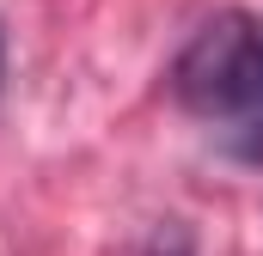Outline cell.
<instances>
[{"instance_id":"3957f363","label":"cell","mask_w":263,"mask_h":256,"mask_svg":"<svg viewBox=\"0 0 263 256\" xmlns=\"http://www.w3.org/2000/svg\"><path fill=\"white\" fill-rule=\"evenodd\" d=\"M135 256H196V238H190L178 220H165V226H159V232H153Z\"/></svg>"},{"instance_id":"7a4b0ae2","label":"cell","mask_w":263,"mask_h":256,"mask_svg":"<svg viewBox=\"0 0 263 256\" xmlns=\"http://www.w3.org/2000/svg\"><path fill=\"white\" fill-rule=\"evenodd\" d=\"M227 153H233L239 165H263V110H251L245 122L227 128Z\"/></svg>"},{"instance_id":"6da1fadb","label":"cell","mask_w":263,"mask_h":256,"mask_svg":"<svg viewBox=\"0 0 263 256\" xmlns=\"http://www.w3.org/2000/svg\"><path fill=\"white\" fill-rule=\"evenodd\" d=\"M165 86L190 116L220 128L263 110V12L227 6V12L202 18L190 31V43L178 49Z\"/></svg>"},{"instance_id":"277c9868","label":"cell","mask_w":263,"mask_h":256,"mask_svg":"<svg viewBox=\"0 0 263 256\" xmlns=\"http://www.w3.org/2000/svg\"><path fill=\"white\" fill-rule=\"evenodd\" d=\"M0 79H6V43H0Z\"/></svg>"}]
</instances>
